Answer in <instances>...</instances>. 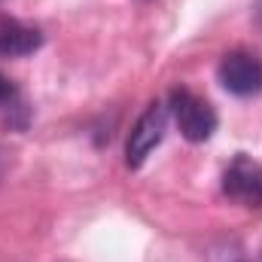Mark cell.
<instances>
[{
  "instance_id": "obj_1",
  "label": "cell",
  "mask_w": 262,
  "mask_h": 262,
  "mask_svg": "<svg viewBox=\"0 0 262 262\" xmlns=\"http://www.w3.org/2000/svg\"><path fill=\"white\" fill-rule=\"evenodd\" d=\"M168 113L174 116L180 134L189 140V143H204L210 140V134L216 131V110L189 89H174L168 95Z\"/></svg>"
},
{
  "instance_id": "obj_2",
  "label": "cell",
  "mask_w": 262,
  "mask_h": 262,
  "mask_svg": "<svg viewBox=\"0 0 262 262\" xmlns=\"http://www.w3.org/2000/svg\"><path fill=\"white\" fill-rule=\"evenodd\" d=\"M216 76L235 98H253L262 92V58L247 49H232L220 58Z\"/></svg>"
},
{
  "instance_id": "obj_3",
  "label": "cell",
  "mask_w": 262,
  "mask_h": 262,
  "mask_svg": "<svg viewBox=\"0 0 262 262\" xmlns=\"http://www.w3.org/2000/svg\"><path fill=\"white\" fill-rule=\"evenodd\" d=\"M168 104H149L143 113H140V119L134 122V128L128 134V146H125V165L128 168H140L146 159H149V152L162 143V137H165V131H168Z\"/></svg>"
},
{
  "instance_id": "obj_4",
  "label": "cell",
  "mask_w": 262,
  "mask_h": 262,
  "mask_svg": "<svg viewBox=\"0 0 262 262\" xmlns=\"http://www.w3.org/2000/svg\"><path fill=\"white\" fill-rule=\"evenodd\" d=\"M223 192L241 207H262V165L250 156H235L223 171Z\"/></svg>"
},
{
  "instance_id": "obj_5",
  "label": "cell",
  "mask_w": 262,
  "mask_h": 262,
  "mask_svg": "<svg viewBox=\"0 0 262 262\" xmlns=\"http://www.w3.org/2000/svg\"><path fill=\"white\" fill-rule=\"evenodd\" d=\"M43 46V34L34 25H25L18 18H0V55L3 58H21Z\"/></svg>"
},
{
  "instance_id": "obj_6",
  "label": "cell",
  "mask_w": 262,
  "mask_h": 262,
  "mask_svg": "<svg viewBox=\"0 0 262 262\" xmlns=\"http://www.w3.org/2000/svg\"><path fill=\"white\" fill-rule=\"evenodd\" d=\"M0 113H3L6 125H12V128H25V122H28V107L21 101V92L6 73H0Z\"/></svg>"
}]
</instances>
